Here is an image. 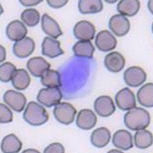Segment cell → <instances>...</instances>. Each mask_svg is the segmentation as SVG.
Instances as JSON below:
<instances>
[{
  "instance_id": "cell-1",
  "label": "cell",
  "mask_w": 153,
  "mask_h": 153,
  "mask_svg": "<svg viewBox=\"0 0 153 153\" xmlns=\"http://www.w3.org/2000/svg\"><path fill=\"white\" fill-rule=\"evenodd\" d=\"M151 119L149 113L145 109L135 107L125 114L124 122L126 127L130 130L138 131L148 127Z\"/></svg>"
},
{
  "instance_id": "cell-2",
  "label": "cell",
  "mask_w": 153,
  "mask_h": 153,
  "mask_svg": "<svg viewBox=\"0 0 153 153\" xmlns=\"http://www.w3.org/2000/svg\"><path fill=\"white\" fill-rule=\"evenodd\" d=\"M23 118L29 125L38 126L48 121V112L42 105L36 102L31 101L28 104L23 114Z\"/></svg>"
},
{
  "instance_id": "cell-3",
  "label": "cell",
  "mask_w": 153,
  "mask_h": 153,
  "mask_svg": "<svg viewBox=\"0 0 153 153\" xmlns=\"http://www.w3.org/2000/svg\"><path fill=\"white\" fill-rule=\"evenodd\" d=\"M77 111L71 104L64 102L56 105L53 111L55 117L58 122L65 125L74 121Z\"/></svg>"
},
{
  "instance_id": "cell-4",
  "label": "cell",
  "mask_w": 153,
  "mask_h": 153,
  "mask_svg": "<svg viewBox=\"0 0 153 153\" xmlns=\"http://www.w3.org/2000/svg\"><path fill=\"white\" fill-rule=\"evenodd\" d=\"M63 97L61 90L58 88H43L37 96V100L40 103L48 108L59 103Z\"/></svg>"
},
{
  "instance_id": "cell-5",
  "label": "cell",
  "mask_w": 153,
  "mask_h": 153,
  "mask_svg": "<svg viewBox=\"0 0 153 153\" xmlns=\"http://www.w3.org/2000/svg\"><path fill=\"white\" fill-rule=\"evenodd\" d=\"M123 78L128 86L137 87L140 86L146 81L147 75L142 68L139 66H131L126 70L123 74Z\"/></svg>"
},
{
  "instance_id": "cell-6",
  "label": "cell",
  "mask_w": 153,
  "mask_h": 153,
  "mask_svg": "<svg viewBox=\"0 0 153 153\" xmlns=\"http://www.w3.org/2000/svg\"><path fill=\"white\" fill-rule=\"evenodd\" d=\"M115 101L117 107L123 111L129 110L136 107V100L134 94L127 87L123 88L117 93Z\"/></svg>"
},
{
  "instance_id": "cell-7",
  "label": "cell",
  "mask_w": 153,
  "mask_h": 153,
  "mask_svg": "<svg viewBox=\"0 0 153 153\" xmlns=\"http://www.w3.org/2000/svg\"><path fill=\"white\" fill-rule=\"evenodd\" d=\"M110 30L116 36L122 37L127 34L131 25L128 19L122 15L117 14L112 16L109 22Z\"/></svg>"
},
{
  "instance_id": "cell-8",
  "label": "cell",
  "mask_w": 153,
  "mask_h": 153,
  "mask_svg": "<svg viewBox=\"0 0 153 153\" xmlns=\"http://www.w3.org/2000/svg\"><path fill=\"white\" fill-rule=\"evenodd\" d=\"M4 101L14 111L21 112L24 109L27 102L25 96L21 93L9 90L4 96Z\"/></svg>"
},
{
  "instance_id": "cell-9",
  "label": "cell",
  "mask_w": 153,
  "mask_h": 153,
  "mask_svg": "<svg viewBox=\"0 0 153 153\" xmlns=\"http://www.w3.org/2000/svg\"><path fill=\"white\" fill-rule=\"evenodd\" d=\"M94 109L100 116L107 117L115 111L116 108L110 96H102L97 98L94 103Z\"/></svg>"
},
{
  "instance_id": "cell-10",
  "label": "cell",
  "mask_w": 153,
  "mask_h": 153,
  "mask_svg": "<svg viewBox=\"0 0 153 153\" xmlns=\"http://www.w3.org/2000/svg\"><path fill=\"white\" fill-rule=\"evenodd\" d=\"M76 38L82 41H90L94 39L96 33L95 26L90 22L82 20L76 23L73 29Z\"/></svg>"
},
{
  "instance_id": "cell-11",
  "label": "cell",
  "mask_w": 153,
  "mask_h": 153,
  "mask_svg": "<svg viewBox=\"0 0 153 153\" xmlns=\"http://www.w3.org/2000/svg\"><path fill=\"white\" fill-rule=\"evenodd\" d=\"M95 44L100 51L107 52L116 48L117 41L116 38L109 31L104 30L97 34Z\"/></svg>"
},
{
  "instance_id": "cell-12",
  "label": "cell",
  "mask_w": 153,
  "mask_h": 153,
  "mask_svg": "<svg viewBox=\"0 0 153 153\" xmlns=\"http://www.w3.org/2000/svg\"><path fill=\"white\" fill-rule=\"evenodd\" d=\"M97 121V117L92 111L89 109L81 110L76 117V125L79 128L89 130L95 126Z\"/></svg>"
},
{
  "instance_id": "cell-13",
  "label": "cell",
  "mask_w": 153,
  "mask_h": 153,
  "mask_svg": "<svg viewBox=\"0 0 153 153\" xmlns=\"http://www.w3.org/2000/svg\"><path fill=\"white\" fill-rule=\"evenodd\" d=\"M35 48L34 41L29 37L18 41L13 47V52L16 56L25 58L30 56L34 52Z\"/></svg>"
},
{
  "instance_id": "cell-14",
  "label": "cell",
  "mask_w": 153,
  "mask_h": 153,
  "mask_svg": "<svg viewBox=\"0 0 153 153\" xmlns=\"http://www.w3.org/2000/svg\"><path fill=\"white\" fill-rule=\"evenodd\" d=\"M6 32L9 39L17 42L25 37L28 30L22 22L16 20L11 22L7 25Z\"/></svg>"
},
{
  "instance_id": "cell-15",
  "label": "cell",
  "mask_w": 153,
  "mask_h": 153,
  "mask_svg": "<svg viewBox=\"0 0 153 153\" xmlns=\"http://www.w3.org/2000/svg\"><path fill=\"white\" fill-rule=\"evenodd\" d=\"M51 67V64L42 57L32 58L27 63L29 71L32 75L37 77H42Z\"/></svg>"
},
{
  "instance_id": "cell-16",
  "label": "cell",
  "mask_w": 153,
  "mask_h": 153,
  "mask_svg": "<svg viewBox=\"0 0 153 153\" xmlns=\"http://www.w3.org/2000/svg\"><path fill=\"white\" fill-rule=\"evenodd\" d=\"M105 65L110 71L117 73L125 66L126 60L123 56L119 52L114 51L108 54L105 58Z\"/></svg>"
},
{
  "instance_id": "cell-17",
  "label": "cell",
  "mask_w": 153,
  "mask_h": 153,
  "mask_svg": "<svg viewBox=\"0 0 153 153\" xmlns=\"http://www.w3.org/2000/svg\"><path fill=\"white\" fill-rule=\"evenodd\" d=\"M112 142L116 148L124 151H127L133 148L134 146L131 134L124 129H120L115 132Z\"/></svg>"
},
{
  "instance_id": "cell-18",
  "label": "cell",
  "mask_w": 153,
  "mask_h": 153,
  "mask_svg": "<svg viewBox=\"0 0 153 153\" xmlns=\"http://www.w3.org/2000/svg\"><path fill=\"white\" fill-rule=\"evenodd\" d=\"M42 48L43 55L50 58L57 57L64 53L59 41L48 37L44 38Z\"/></svg>"
},
{
  "instance_id": "cell-19",
  "label": "cell",
  "mask_w": 153,
  "mask_h": 153,
  "mask_svg": "<svg viewBox=\"0 0 153 153\" xmlns=\"http://www.w3.org/2000/svg\"><path fill=\"white\" fill-rule=\"evenodd\" d=\"M42 26L43 31L54 39H57L63 34L58 23L48 14H44L42 16Z\"/></svg>"
},
{
  "instance_id": "cell-20",
  "label": "cell",
  "mask_w": 153,
  "mask_h": 153,
  "mask_svg": "<svg viewBox=\"0 0 153 153\" xmlns=\"http://www.w3.org/2000/svg\"><path fill=\"white\" fill-rule=\"evenodd\" d=\"M111 139V133L108 129L102 127L95 129L91 136V141L92 145L99 148L106 146Z\"/></svg>"
},
{
  "instance_id": "cell-21",
  "label": "cell",
  "mask_w": 153,
  "mask_h": 153,
  "mask_svg": "<svg viewBox=\"0 0 153 153\" xmlns=\"http://www.w3.org/2000/svg\"><path fill=\"white\" fill-rule=\"evenodd\" d=\"M23 143L15 134H11L4 138L1 144V149L5 153L19 152L22 148Z\"/></svg>"
},
{
  "instance_id": "cell-22",
  "label": "cell",
  "mask_w": 153,
  "mask_h": 153,
  "mask_svg": "<svg viewBox=\"0 0 153 153\" xmlns=\"http://www.w3.org/2000/svg\"><path fill=\"white\" fill-rule=\"evenodd\" d=\"M138 102L146 108L153 107V84L147 83L141 87L137 93Z\"/></svg>"
},
{
  "instance_id": "cell-23",
  "label": "cell",
  "mask_w": 153,
  "mask_h": 153,
  "mask_svg": "<svg viewBox=\"0 0 153 153\" xmlns=\"http://www.w3.org/2000/svg\"><path fill=\"white\" fill-rule=\"evenodd\" d=\"M140 2L138 0H122L117 5V10L123 15L128 17L134 16L140 8Z\"/></svg>"
},
{
  "instance_id": "cell-24",
  "label": "cell",
  "mask_w": 153,
  "mask_h": 153,
  "mask_svg": "<svg viewBox=\"0 0 153 153\" xmlns=\"http://www.w3.org/2000/svg\"><path fill=\"white\" fill-rule=\"evenodd\" d=\"M73 50L76 56L92 59L95 48L90 41L81 40L75 44L73 47Z\"/></svg>"
},
{
  "instance_id": "cell-25",
  "label": "cell",
  "mask_w": 153,
  "mask_h": 153,
  "mask_svg": "<svg viewBox=\"0 0 153 153\" xmlns=\"http://www.w3.org/2000/svg\"><path fill=\"white\" fill-rule=\"evenodd\" d=\"M14 87L18 90H25L30 85L31 78L26 70L20 69L16 70L11 80Z\"/></svg>"
},
{
  "instance_id": "cell-26",
  "label": "cell",
  "mask_w": 153,
  "mask_h": 153,
  "mask_svg": "<svg viewBox=\"0 0 153 153\" xmlns=\"http://www.w3.org/2000/svg\"><path fill=\"white\" fill-rule=\"evenodd\" d=\"M78 7L79 11L83 14L98 13L103 8L102 2L100 0H80Z\"/></svg>"
},
{
  "instance_id": "cell-27",
  "label": "cell",
  "mask_w": 153,
  "mask_h": 153,
  "mask_svg": "<svg viewBox=\"0 0 153 153\" xmlns=\"http://www.w3.org/2000/svg\"><path fill=\"white\" fill-rule=\"evenodd\" d=\"M134 139L135 146L141 149L148 148L153 143L152 134L146 129L138 130L134 135Z\"/></svg>"
},
{
  "instance_id": "cell-28",
  "label": "cell",
  "mask_w": 153,
  "mask_h": 153,
  "mask_svg": "<svg viewBox=\"0 0 153 153\" xmlns=\"http://www.w3.org/2000/svg\"><path fill=\"white\" fill-rule=\"evenodd\" d=\"M43 86L49 88H59L62 86L60 74L56 71L49 70L41 77Z\"/></svg>"
},
{
  "instance_id": "cell-29",
  "label": "cell",
  "mask_w": 153,
  "mask_h": 153,
  "mask_svg": "<svg viewBox=\"0 0 153 153\" xmlns=\"http://www.w3.org/2000/svg\"><path fill=\"white\" fill-rule=\"evenodd\" d=\"M21 19L29 27H33L39 23L40 19V13L34 8L27 9L23 12Z\"/></svg>"
},
{
  "instance_id": "cell-30",
  "label": "cell",
  "mask_w": 153,
  "mask_h": 153,
  "mask_svg": "<svg viewBox=\"0 0 153 153\" xmlns=\"http://www.w3.org/2000/svg\"><path fill=\"white\" fill-rule=\"evenodd\" d=\"M16 68L13 64L5 62L0 67V80L3 82H8L11 80L16 71Z\"/></svg>"
},
{
  "instance_id": "cell-31",
  "label": "cell",
  "mask_w": 153,
  "mask_h": 153,
  "mask_svg": "<svg viewBox=\"0 0 153 153\" xmlns=\"http://www.w3.org/2000/svg\"><path fill=\"white\" fill-rule=\"evenodd\" d=\"M0 123H6L11 122L13 120V113L6 105L0 104Z\"/></svg>"
},
{
  "instance_id": "cell-32",
  "label": "cell",
  "mask_w": 153,
  "mask_h": 153,
  "mask_svg": "<svg viewBox=\"0 0 153 153\" xmlns=\"http://www.w3.org/2000/svg\"><path fill=\"white\" fill-rule=\"evenodd\" d=\"M65 152V149L61 144L55 143L50 144L44 150V152L63 153Z\"/></svg>"
},
{
  "instance_id": "cell-33",
  "label": "cell",
  "mask_w": 153,
  "mask_h": 153,
  "mask_svg": "<svg viewBox=\"0 0 153 153\" xmlns=\"http://www.w3.org/2000/svg\"><path fill=\"white\" fill-rule=\"evenodd\" d=\"M68 1H47L49 6L54 8H59L64 6Z\"/></svg>"
},
{
  "instance_id": "cell-34",
  "label": "cell",
  "mask_w": 153,
  "mask_h": 153,
  "mask_svg": "<svg viewBox=\"0 0 153 153\" xmlns=\"http://www.w3.org/2000/svg\"><path fill=\"white\" fill-rule=\"evenodd\" d=\"M43 1H19V2L22 5L25 7H31L37 5Z\"/></svg>"
},
{
  "instance_id": "cell-35",
  "label": "cell",
  "mask_w": 153,
  "mask_h": 153,
  "mask_svg": "<svg viewBox=\"0 0 153 153\" xmlns=\"http://www.w3.org/2000/svg\"><path fill=\"white\" fill-rule=\"evenodd\" d=\"M1 62L5 60L6 56L5 49L1 45Z\"/></svg>"
},
{
  "instance_id": "cell-36",
  "label": "cell",
  "mask_w": 153,
  "mask_h": 153,
  "mask_svg": "<svg viewBox=\"0 0 153 153\" xmlns=\"http://www.w3.org/2000/svg\"><path fill=\"white\" fill-rule=\"evenodd\" d=\"M23 152H38L37 150L35 149H29L25 150V151Z\"/></svg>"
}]
</instances>
